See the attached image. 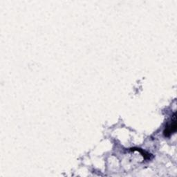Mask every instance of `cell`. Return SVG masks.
<instances>
[{"label":"cell","instance_id":"cell-1","mask_svg":"<svg viewBox=\"0 0 177 177\" xmlns=\"http://www.w3.org/2000/svg\"><path fill=\"white\" fill-rule=\"evenodd\" d=\"M176 114H174V115L172 116L171 121L166 125L163 133L165 136L169 137V136H170L171 135L173 134L174 133L176 132Z\"/></svg>","mask_w":177,"mask_h":177},{"label":"cell","instance_id":"cell-2","mask_svg":"<svg viewBox=\"0 0 177 177\" xmlns=\"http://www.w3.org/2000/svg\"><path fill=\"white\" fill-rule=\"evenodd\" d=\"M137 149L138 150H139L140 152H141V153H143V151H141V149ZM143 157H145V159H149V158H150V154H147V152H145L144 154H143Z\"/></svg>","mask_w":177,"mask_h":177}]
</instances>
